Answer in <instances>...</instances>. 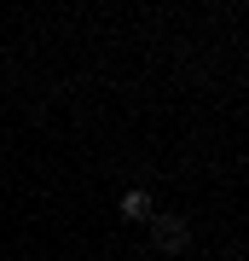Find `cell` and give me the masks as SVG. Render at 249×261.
<instances>
[{"mask_svg":"<svg viewBox=\"0 0 249 261\" xmlns=\"http://www.w3.org/2000/svg\"><path fill=\"white\" fill-rule=\"evenodd\" d=\"M116 209H122V221H139V226H145L151 215H157V209H151V192H145V186H128Z\"/></svg>","mask_w":249,"mask_h":261,"instance_id":"cell-2","label":"cell"},{"mask_svg":"<svg viewBox=\"0 0 249 261\" xmlns=\"http://www.w3.org/2000/svg\"><path fill=\"white\" fill-rule=\"evenodd\" d=\"M151 244H157L162 255H185L191 250V226H185V215H151Z\"/></svg>","mask_w":249,"mask_h":261,"instance_id":"cell-1","label":"cell"}]
</instances>
